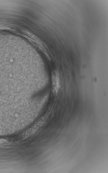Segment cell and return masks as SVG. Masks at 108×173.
<instances>
[{"label":"cell","mask_w":108,"mask_h":173,"mask_svg":"<svg viewBox=\"0 0 108 173\" xmlns=\"http://www.w3.org/2000/svg\"><path fill=\"white\" fill-rule=\"evenodd\" d=\"M53 87L54 93H57L60 86V81L57 72H55L53 75Z\"/></svg>","instance_id":"6da1fadb"}]
</instances>
